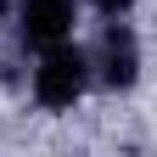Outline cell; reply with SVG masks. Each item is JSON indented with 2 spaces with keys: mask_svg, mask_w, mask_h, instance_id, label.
<instances>
[{
  "mask_svg": "<svg viewBox=\"0 0 157 157\" xmlns=\"http://www.w3.org/2000/svg\"><path fill=\"white\" fill-rule=\"evenodd\" d=\"M140 78V39H135L124 23H107L101 45L90 51V84H107V90H129Z\"/></svg>",
  "mask_w": 157,
  "mask_h": 157,
  "instance_id": "cell-2",
  "label": "cell"
},
{
  "mask_svg": "<svg viewBox=\"0 0 157 157\" xmlns=\"http://www.w3.org/2000/svg\"><path fill=\"white\" fill-rule=\"evenodd\" d=\"M90 6H95V11H101V17H124V11L135 6V0H90Z\"/></svg>",
  "mask_w": 157,
  "mask_h": 157,
  "instance_id": "cell-4",
  "label": "cell"
},
{
  "mask_svg": "<svg viewBox=\"0 0 157 157\" xmlns=\"http://www.w3.org/2000/svg\"><path fill=\"white\" fill-rule=\"evenodd\" d=\"M84 90H90V51L84 45H73V39L39 45V62H34V101L39 107L67 112Z\"/></svg>",
  "mask_w": 157,
  "mask_h": 157,
  "instance_id": "cell-1",
  "label": "cell"
},
{
  "mask_svg": "<svg viewBox=\"0 0 157 157\" xmlns=\"http://www.w3.org/2000/svg\"><path fill=\"white\" fill-rule=\"evenodd\" d=\"M6 6H11V0H0V17H6Z\"/></svg>",
  "mask_w": 157,
  "mask_h": 157,
  "instance_id": "cell-5",
  "label": "cell"
},
{
  "mask_svg": "<svg viewBox=\"0 0 157 157\" xmlns=\"http://www.w3.org/2000/svg\"><path fill=\"white\" fill-rule=\"evenodd\" d=\"M73 23H78V0H17V39L34 51L73 39Z\"/></svg>",
  "mask_w": 157,
  "mask_h": 157,
  "instance_id": "cell-3",
  "label": "cell"
}]
</instances>
